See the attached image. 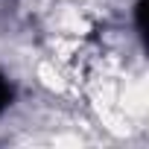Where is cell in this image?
I'll use <instances>...</instances> for the list:
<instances>
[{
  "instance_id": "obj_1",
  "label": "cell",
  "mask_w": 149,
  "mask_h": 149,
  "mask_svg": "<svg viewBox=\"0 0 149 149\" xmlns=\"http://www.w3.org/2000/svg\"><path fill=\"white\" fill-rule=\"evenodd\" d=\"M9 102H12V85H9V79L3 73H0V111H6Z\"/></svg>"
}]
</instances>
